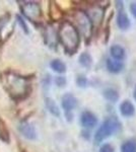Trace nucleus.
Returning <instances> with one entry per match:
<instances>
[{"instance_id": "obj_8", "label": "nucleus", "mask_w": 136, "mask_h": 152, "mask_svg": "<svg viewBox=\"0 0 136 152\" xmlns=\"http://www.w3.org/2000/svg\"><path fill=\"white\" fill-rule=\"evenodd\" d=\"M80 123L85 128H93L98 124V118L96 117L95 114H93L90 111H85L81 114L80 117Z\"/></svg>"}, {"instance_id": "obj_22", "label": "nucleus", "mask_w": 136, "mask_h": 152, "mask_svg": "<svg viewBox=\"0 0 136 152\" xmlns=\"http://www.w3.org/2000/svg\"><path fill=\"white\" fill-rule=\"evenodd\" d=\"M100 152H115V150H114V147L111 145V144L106 143L101 146Z\"/></svg>"}, {"instance_id": "obj_7", "label": "nucleus", "mask_w": 136, "mask_h": 152, "mask_svg": "<svg viewBox=\"0 0 136 152\" xmlns=\"http://www.w3.org/2000/svg\"><path fill=\"white\" fill-rule=\"evenodd\" d=\"M18 130L26 139L35 140V139L37 138L36 129H35L33 125L29 124V122H26V121L21 122V123L18 125Z\"/></svg>"}, {"instance_id": "obj_5", "label": "nucleus", "mask_w": 136, "mask_h": 152, "mask_svg": "<svg viewBox=\"0 0 136 152\" xmlns=\"http://www.w3.org/2000/svg\"><path fill=\"white\" fill-rule=\"evenodd\" d=\"M74 19L76 23V28L80 31L85 39H90L93 35V24L91 23L90 16L85 11H75L74 13Z\"/></svg>"}, {"instance_id": "obj_24", "label": "nucleus", "mask_w": 136, "mask_h": 152, "mask_svg": "<svg viewBox=\"0 0 136 152\" xmlns=\"http://www.w3.org/2000/svg\"><path fill=\"white\" fill-rule=\"evenodd\" d=\"M130 12L136 18V2H132V3L130 4Z\"/></svg>"}, {"instance_id": "obj_11", "label": "nucleus", "mask_w": 136, "mask_h": 152, "mask_svg": "<svg viewBox=\"0 0 136 152\" xmlns=\"http://www.w3.org/2000/svg\"><path fill=\"white\" fill-rule=\"evenodd\" d=\"M120 114L125 118H130L135 115V107L130 100H124L120 104Z\"/></svg>"}, {"instance_id": "obj_1", "label": "nucleus", "mask_w": 136, "mask_h": 152, "mask_svg": "<svg viewBox=\"0 0 136 152\" xmlns=\"http://www.w3.org/2000/svg\"><path fill=\"white\" fill-rule=\"evenodd\" d=\"M3 84L13 99H23L28 96L31 91V84L28 78L13 72L4 73Z\"/></svg>"}, {"instance_id": "obj_19", "label": "nucleus", "mask_w": 136, "mask_h": 152, "mask_svg": "<svg viewBox=\"0 0 136 152\" xmlns=\"http://www.w3.org/2000/svg\"><path fill=\"white\" fill-rule=\"evenodd\" d=\"M0 139L2 141L8 142L9 141V133L8 130H7V127L5 123L0 119Z\"/></svg>"}, {"instance_id": "obj_9", "label": "nucleus", "mask_w": 136, "mask_h": 152, "mask_svg": "<svg viewBox=\"0 0 136 152\" xmlns=\"http://www.w3.org/2000/svg\"><path fill=\"white\" fill-rule=\"evenodd\" d=\"M88 16H90L91 23H93V26H100L101 23L103 20V16H104V9L101 6H93V8H90L88 10Z\"/></svg>"}, {"instance_id": "obj_2", "label": "nucleus", "mask_w": 136, "mask_h": 152, "mask_svg": "<svg viewBox=\"0 0 136 152\" xmlns=\"http://www.w3.org/2000/svg\"><path fill=\"white\" fill-rule=\"evenodd\" d=\"M58 39L64 50L69 54H73L77 51L79 46V33L76 26L68 20L62 21L59 26Z\"/></svg>"}, {"instance_id": "obj_3", "label": "nucleus", "mask_w": 136, "mask_h": 152, "mask_svg": "<svg viewBox=\"0 0 136 152\" xmlns=\"http://www.w3.org/2000/svg\"><path fill=\"white\" fill-rule=\"evenodd\" d=\"M120 128H121V123L117 118L110 117L108 119H106L95 134L96 143L99 144L101 142H103L105 139L109 138L114 133L119 131Z\"/></svg>"}, {"instance_id": "obj_15", "label": "nucleus", "mask_w": 136, "mask_h": 152, "mask_svg": "<svg viewBox=\"0 0 136 152\" xmlns=\"http://www.w3.org/2000/svg\"><path fill=\"white\" fill-rule=\"evenodd\" d=\"M46 107L52 115H54V116H56V117L60 116V110H59L58 105H57V104L55 102V100L54 99L47 97L46 99Z\"/></svg>"}, {"instance_id": "obj_17", "label": "nucleus", "mask_w": 136, "mask_h": 152, "mask_svg": "<svg viewBox=\"0 0 136 152\" xmlns=\"http://www.w3.org/2000/svg\"><path fill=\"white\" fill-rule=\"evenodd\" d=\"M78 61H79V64L82 66V67H85V68H90L91 66V63H93L91 56L86 52L81 54V55L79 56Z\"/></svg>"}, {"instance_id": "obj_18", "label": "nucleus", "mask_w": 136, "mask_h": 152, "mask_svg": "<svg viewBox=\"0 0 136 152\" xmlns=\"http://www.w3.org/2000/svg\"><path fill=\"white\" fill-rule=\"evenodd\" d=\"M121 152H136V141L127 140L121 145Z\"/></svg>"}, {"instance_id": "obj_20", "label": "nucleus", "mask_w": 136, "mask_h": 152, "mask_svg": "<svg viewBox=\"0 0 136 152\" xmlns=\"http://www.w3.org/2000/svg\"><path fill=\"white\" fill-rule=\"evenodd\" d=\"M76 83H77V85L79 87H85L86 85V83H87V79H86L85 76L79 75V76H77V78H76Z\"/></svg>"}, {"instance_id": "obj_12", "label": "nucleus", "mask_w": 136, "mask_h": 152, "mask_svg": "<svg viewBox=\"0 0 136 152\" xmlns=\"http://www.w3.org/2000/svg\"><path fill=\"white\" fill-rule=\"evenodd\" d=\"M106 65H107V69L109 70V72L113 73V74H118V73L122 72V70L124 69L123 62L114 60V59H108Z\"/></svg>"}, {"instance_id": "obj_21", "label": "nucleus", "mask_w": 136, "mask_h": 152, "mask_svg": "<svg viewBox=\"0 0 136 152\" xmlns=\"http://www.w3.org/2000/svg\"><path fill=\"white\" fill-rule=\"evenodd\" d=\"M16 19H17V23H19V26H21V28H23V31H24L26 34H29V28H28V26L26 24V23H24V19L21 18V16H18V15L16 16Z\"/></svg>"}, {"instance_id": "obj_10", "label": "nucleus", "mask_w": 136, "mask_h": 152, "mask_svg": "<svg viewBox=\"0 0 136 152\" xmlns=\"http://www.w3.org/2000/svg\"><path fill=\"white\" fill-rule=\"evenodd\" d=\"M130 19L128 18V15L125 13L124 10L122 9V5L120 6V9L118 10V15H117V26L118 28L122 31H126L130 28Z\"/></svg>"}, {"instance_id": "obj_13", "label": "nucleus", "mask_w": 136, "mask_h": 152, "mask_svg": "<svg viewBox=\"0 0 136 152\" xmlns=\"http://www.w3.org/2000/svg\"><path fill=\"white\" fill-rule=\"evenodd\" d=\"M110 54L114 60L121 61V62H122V60H124L126 57L125 49L120 45H113L110 49Z\"/></svg>"}, {"instance_id": "obj_25", "label": "nucleus", "mask_w": 136, "mask_h": 152, "mask_svg": "<svg viewBox=\"0 0 136 152\" xmlns=\"http://www.w3.org/2000/svg\"><path fill=\"white\" fill-rule=\"evenodd\" d=\"M133 97H134V99H135V102H136V84H135V86H134V89H133Z\"/></svg>"}, {"instance_id": "obj_23", "label": "nucleus", "mask_w": 136, "mask_h": 152, "mask_svg": "<svg viewBox=\"0 0 136 152\" xmlns=\"http://www.w3.org/2000/svg\"><path fill=\"white\" fill-rule=\"evenodd\" d=\"M55 82L58 86H64V85L66 84V79L63 76H58V77H56Z\"/></svg>"}, {"instance_id": "obj_4", "label": "nucleus", "mask_w": 136, "mask_h": 152, "mask_svg": "<svg viewBox=\"0 0 136 152\" xmlns=\"http://www.w3.org/2000/svg\"><path fill=\"white\" fill-rule=\"evenodd\" d=\"M19 7L23 14L31 21H41L42 16H43V11H42L41 5L38 2L35 1H21L19 2Z\"/></svg>"}, {"instance_id": "obj_14", "label": "nucleus", "mask_w": 136, "mask_h": 152, "mask_svg": "<svg viewBox=\"0 0 136 152\" xmlns=\"http://www.w3.org/2000/svg\"><path fill=\"white\" fill-rule=\"evenodd\" d=\"M103 95L106 99L111 102H116L119 99V92L114 88H107L104 90Z\"/></svg>"}, {"instance_id": "obj_6", "label": "nucleus", "mask_w": 136, "mask_h": 152, "mask_svg": "<svg viewBox=\"0 0 136 152\" xmlns=\"http://www.w3.org/2000/svg\"><path fill=\"white\" fill-rule=\"evenodd\" d=\"M61 104H62L63 110L65 111L67 120L68 121H71L72 120V116H71L70 113L77 105V99H76V97L72 94H65L62 96V99H61Z\"/></svg>"}, {"instance_id": "obj_16", "label": "nucleus", "mask_w": 136, "mask_h": 152, "mask_svg": "<svg viewBox=\"0 0 136 152\" xmlns=\"http://www.w3.org/2000/svg\"><path fill=\"white\" fill-rule=\"evenodd\" d=\"M50 66L55 72L60 73V74L61 73H64L66 71V65L64 64L61 60H59V59H55V60L52 61L50 63Z\"/></svg>"}]
</instances>
